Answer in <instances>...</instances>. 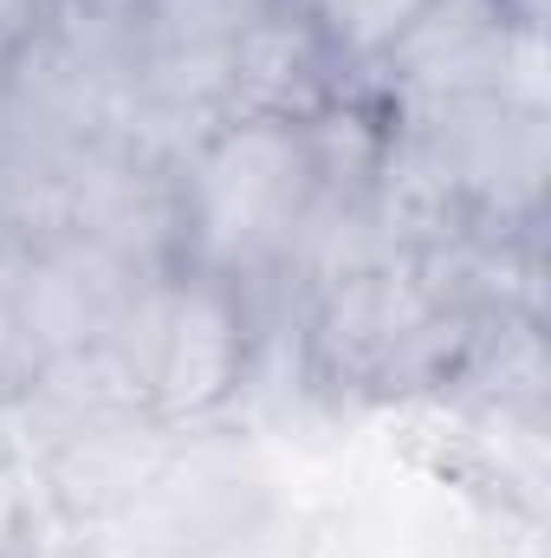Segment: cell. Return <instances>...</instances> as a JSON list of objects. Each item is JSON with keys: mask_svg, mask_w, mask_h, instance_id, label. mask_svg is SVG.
I'll use <instances>...</instances> for the list:
<instances>
[{"mask_svg": "<svg viewBox=\"0 0 551 558\" xmlns=\"http://www.w3.org/2000/svg\"><path fill=\"white\" fill-rule=\"evenodd\" d=\"M487 325L493 318L461 305L415 254H390L318 286L292 312L298 384L325 403L357 410L448 397Z\"/></svg>", "mask_w": 551, "mask_h": 558, "instance_id": "obj_1", "label": "cell"}, {"mask_svg": "<svg viewBox=\"0 0 551 558\" xmlns=\"http://www.w3.org/2000/svg\"><path fill=\"white\" fill-rule=\"evenodd\" d=\"M318 195L325 169L305 124L221 118L175 162V267L234 279L267 325V299Z\"/></svg>", "mask_w": 551, "mask_h": 558, "instance_id": "obj_2", "label": "cell"}, {"mask_svg": "<svg viewBox=\"0 0 551 558\" xmlns=\"http://www.w3.org/2000/svg\"><path fill=\"white\" fill-rule=\"evenodd\" d=\"M105 344L131 384V403L149 422L182 435V428L228 416L254 390L267 325L234 279H215L201 267H169L131 292Z\"/></svg>", "mask_w": 551, "mask_h": 558, "instance_id": "obj_3", "label": "cell"}, {"mask_svg": "<svg viewBox=\"0 0 551 558\" xmlns=\"http://www.w3.org/2000/svg\"><path fill=\"white\" fill-rule=\"evenodd\" d=\"M526 33L539 26L519 20L506 0H421L409 26L370 59L364 85L390 111L506 98Z\"/></svg>", "mask_w": 551, "mask_h": 558, "instance_id": "obj_4", "label": "cell"}, {"mask_svg": "<svg viewBox=\"0 0 551 558\" xmlns=\"http://www.w3.org/2000/svg\"><path fill=\"white\" fill-rule=\"evenodd\" d=\"M390 124L454 175V189L480 208L487 228H500V234L539 228V215H546V111H519L506 98H474V105L390 111Z\"/></svg>", "mask_w": 551, "mask_h": 558, "instance_id": "obj_5", "label": "cell"}, {"mask_svg": "<svg viewBox=\"0 0 551 558\" xmlns=\"http://www.w3.org/2000/svg\"><path fill=\"white\" fill-rule=\"evenodd\" d=\"M364 78L338 59L325 26L305 7L267 13L221 65V118H279V124H311L338 98H351Z\"/></svg>", "mask_w": 551, "mask_h": 558, "instance_id": "obj_6", "label": "cell"}, {"mask_svg": "<svg viewBox=\"0 0 551 558\" xmlns=\"http://www.w3.org/2000/svg\"><path fill=\"white\" fill-rule=\"evenodd\" d=\"M415 7H421V0H305V13L325 26V39L338 46V59H344L357 78L370 72V59L415 20Z\"/></svg>", "mask_w": 551, "mask_h": 558, "instance_id": "obj_7", "label": "cell"}, {"mask_svg": "<svg viewBox=\"0 0 551 558\" xmlns=\"http://www.w3.org/2000/svg\"><path fill=\"white\" fill-rule=\"evenodd\" d=\"M46 26V0H0V78L20 65V52L39 39Z\"/></svg>", "mask_w": 551, "mask_h": 558, "instance_id": "obj_8", "label": "cell"}]
</instances>
